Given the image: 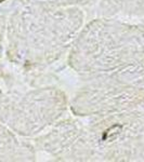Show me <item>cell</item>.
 I'll return each mask as SVG.
<instances>
[{
  "instance_id": "1",
  "label": "cell",
  "mask_w": 144,
  "mask_h": 162,
  "mask_svg": "<svg viewBox=\"0 0 144 162\" xmlns=\"http://www.w3.org/2000/svg\"><path fill=\"white\" fill-rule=\"evenodd\" d=\"M2 1H4V0H0V2H2Z\"/></svg>"
}]
</instances>
